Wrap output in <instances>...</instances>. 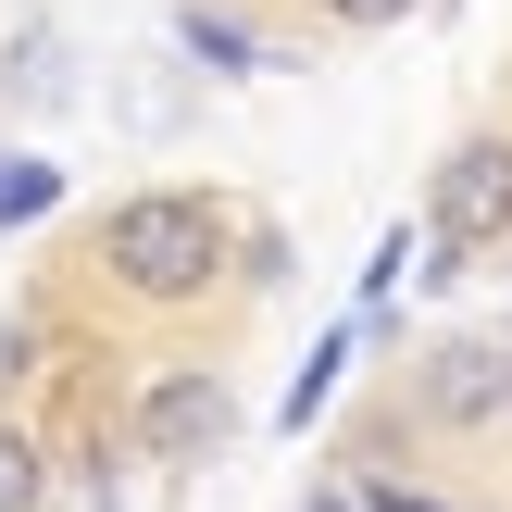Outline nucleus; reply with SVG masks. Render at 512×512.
Instances as JSON below:
<instances>
[{
	"instance_id": "f257e3e1",
	"label": "nucleus",
	"mask_w": 512,
	"mask_h": 512,
	"mask_svg": "<svg viewBox=\"0 0 512 512\" xmlns=\"http://www.w3.org/2000/svg\"><path fill=\"white\" fill-rule=\"evenodd\" d=\"M88 263H100L113 300L188 313V300H213L225 263H238V213H225L213 188H138V200H113V213L88 225Z\"/></svg>"
},
{
	"instance_id": "f03ea898",
	"label": "nucleus",
	"mask_w": 512,
	"mask_h": 512,
	"mask_svg": "<svg viewBox=\"0 0 512 512\" xmlns=\"http://www.w3.org/2000/svg\"><path fill=\"white\" fill-rule=\"evenodd\" d=\"M413 238H425V275H438V288H450V275H475V263L512 238V125H475V138L438 163Z\"/></svg>"
},
{
	"instance_id": "7ed1b4c3",
	"label": "nucleus",
	"mask_w": 512,
	"mask_h": 512,
	"mask_svg": "<svg viewBox=\"0 0 512 512\" xmlns=\"http://www.w3.org/2000/svg\"><path fill=\"white\" fill-rule=\"evenodd\" d=\"M125 438H138V463H213V450L238 438V388H225L213 363H175V375H150V388H138Z\"/></svg>"
},
{
	"instance_id": "20e7f679",
	"label": "nucleus",
	"mask_w": 512,
	"mask_h": 512,
	"mask_svg": "<svg viewBox=\"0 0 512 512\" xmlns=\"http://www.w3.org/2000/svg\"><path fill=\"white\" fill-rule=\"evenodd\" d=\"M413 413L425 425H500L512 413V363H500L488 338H438L413 363Z\"/></svg>"
},
{
	"instance_id": "39448f33",
	"label": "nucleus",
	"mask_w": 512,
	"mask_h": 512,
	"mask_svg": "<svg viewBox=\"0 0 512 512\" xmlns=\"http://www.w3.org/2000/svg\"><path fill=\"white\" fill-rule=\"evenodd\" d=\"M175 38H188L213 75H263V63H275V50H263V25H250V13H225V0H175Z\"/></svg>"
},
{
	"instance_id": "423d86ee",
	"label": "nucleus",
	"mask_w": 512,
	"mask_h": 512,
	"mask_svg": "<svg viewBox=\"0 0 512 512\" xmlns=\"http://www.w3.org/2000/svg\"><path fill=\"white\" fill-rule=\"evenodd\" d=\"M350 363H363V313H350V325H325V338H313V363L288 375V400H275V425L300 438V425H313L325 400H338V375H350Z\"/></svg>"
},
{
	"instance_id": "0eeeda50",
	"label": "nucleus",
	"mask_w": 512,
	"mask_h": 512,
	"mask_svg": "<svg viewBox=\"0 0 512 512\" xmlns=\"http://www.w3.org/2000/svg\"><path fill=\"white\" fill-rule=\"evenodd\" d=\"M50 200H63V163H25V150H0V238H13V225H38Z\"/></svg>"
},
{
	"instance_id": "6e6552de",
	"label": "nucleus",
	"mask_w": 512,
	"mask_h": 512,
	"mask_svg": "<svg viewBox=\"0 0 512 512\" xmlns=\"http://www.w3.org/2000/svg\"><path fill=\"white\" fill-rule=\"evenodd\" d=\"M38 500H50V450L0 413V512H38Z\"/></svg>"
},
{
	"instance_id": "1a4fd4ad",
	"label": "nucleus",
	"mask_w": 512,
	"mask_h": 512,
	"mask_svg": "<svg viewBox=\"0 0 512 512\" xmlns=\"http://www.w3.org/2000/svg\"><path fill=\"white\" fill-rule=\"evenodd\" d=\"M350 500H363V512H450V500H425V488H400V475H375V463L350 475Z\"/></svg>"
},
{
	"instance_id": "9d476101",
	"label": "nucleus",
	"mask_w": 512,
	"mask_h": 512,
	"mask_svg": "<svg viewBox=\"0 0 512 512\" xmlns=\"http://www.w3.org/2000/svg\"><path fill=\"white\" fill-rule=\"evenodd\" d=\"M25 375H38V325H25V313H0V400H13Z\"/></svg>"
},
{
	"instance_id": "9b49d317",
	"label": "nucleus",
	"mask_w": 512,
	"mask_h": 512,
	"mask_svg": "<svg viewBox=\"0 0 512 512\" xmlns=\"http://www.w3.org/2000/svg\"><path fill=\"white\" fill-rule=\"evenodd\" d=\"M325 25H350V38H375V25H400V13H425V0H313Z\"/></svg>"
},
{
	"instance_id": "f8f14e48",
	"label": "nucleus",
	"mask_w": 512,
	"mask_h": 512,
	"mask_svg": "<svg viewBox=\"0 0 512 512\" xmlns=\"http://www.w3.org/2000/svg\"><path fill=\"white\" fill-rule=\"evenodd\" d=\"M313 512H363V500H350V488H325V500H313Z\"/></svg>"
},
{
	"instance_id": "ddd939ff",
	"label": "nucleus",
	"mask_w": 512,
	"mask_h": 512,
	"mask_svg": "<svg viewBox=\"0 0 512 512\" xmlns=\"http://www.w3.org/2000/svg\"><path fill=\"white\" fill-rule=\"evenodd\" d=\"M500 363H512V350H500Z\"/></svg>"
}]
</instances>
